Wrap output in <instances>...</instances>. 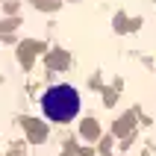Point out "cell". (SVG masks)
<instances>
[{
  "mask_svg": "<svg viewBox=\"0 0 156 156\" xmlns=\"http://www.w3.org/2000/svg\"><path fill=\"white\" fill-rule=\"evenodd\" d=\"M41 109L50 121H71L80 115V94L74 86H53L47 88V94L41 97Z\"/></svg>",
  "mask_w": 156,
  "mask_h": 156,
  "instance_id": "6da1fadb",
  "label": "cell"
}]
</instances>
